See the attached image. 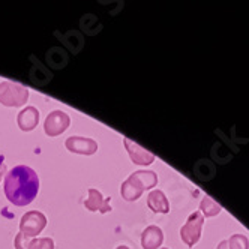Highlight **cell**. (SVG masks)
I'll use <instances>...</instances> for the list:
<instances>
[{"instance_id":"6da1fadb","label":"cell","mask_w":249,"mask_h":249,"mask_svg":"<svg viewBox=\"0 0 249 249\" xmlns=\"http://www.w3.org/2000/svg\"><path fill=\"white\" fill-rule=\"evenodd\" d=\"M3 189L9 203L15 206H27L36 198L39 192V177L33 168L17 165L6 173Z\"/></svg>"},{"instance_id":"7a4b0ae2","label":"cell","mask_w":249,"mask_h":249,"mask_svg":"<svg viewBox=\"0 0 249 249\" xmlns=\"http://www.w3.org/2000/svg\"><path fill=\"white\" fill-rule=\"evenodd\" d=\"M158 185V176L155 171L140 170L132 173L120 186V194L123 200L137 201L146 189H152Z\"/></svg>"},{"instance_id":"3957f363","label":"cell","mask_w":249,"mask_h":249,"mask_svg":"<svg viewBox=\"0 0 249 249\" xmlns=\"http://www.w3.org/2000/svg\"><path fill=\"white\" fill-rule=\"evenodd\" d=\"M29 99V89H26L20 83L3 81L0 83V104L5 107H18L26 105Z\"/></svg>"},{"instance_id":"277c9868","label":"cell","mask_w":249,"mask_h":249,"mask_svg":"<svg viewBox=\"0 0 249 249\" xmlns=\"http://www.w3.org/2000/svg\"><path fill=\"white\" fill-rule=\"evenodd\" d=\"M47 225V216L42 212L30 210L24 213L20 221V233H23L27 237H36Z\"/></svg>"},{"instance_id":"5b68a950","label":"cell","mask_w":249,"mask_h":249,"mask_svg":"<svg viewBox=\"0 0 249 249\" xmlns=\"http://www.w3.org/2000/svg\"><path fill=\"white\" fill-rule=\"evenodd\" d=\"M203 224H204V216L200 212L191 213L186 224L180 228V237L185 242V245H188L191 248L194 245H197V242L201 237Z\"/></svg>"},{"instance_id":"8992f818","label":"cell","mask_w":249,"mask_h":249,"mask_svg":"<svg viewBox=\"0 0 249 249\" xmlns=\"http://www.w3.org/2000/svg\"><path fill=\"white\" fill-rule=\"evenodd\" d=\"M69 124L71 117L62 110H54L47 116L44 123V131L48 137H59L69 128Z\"/></svg>"},{"instance_id":"52a82bcc","label":"cell","mask_w":249,"mask_h":249,"mask_svg":"<svg viewBox=\"0 0 249 249\" xmlns=\"http://www.w3.org/2000/svg\"><path fill=\"white\" fill-rule=\"evenodd\" d=\"M65 146L71 153L77 155H86L90 156L98 152V143L93 138H86V137H69L65 141Z\"/></svg>"},{"instance_id":"ba28073f","label":"cell","mask_w":249,"mask_h":249,"mask_svg":"<svg viewBox=\"0 0 249 249\" xmlns=\"http://www.w3.org/2000/svg\"><path fill=\"white\" fill-rule=\"evenodd\" d=\"M123 144L126 147L131 161L137 165H150L155 161V155L146 149H143L141 146H138L134 141H131L129 138H123Z\"/></svg>"},{"instance_id":"9c48e42d","label":"cell","mask_w":249,"mask_h":249,"mask_svg":"<svg viewBox=\"0 0 249 249\" xmlns=\"http://www.w3.org/2000/svg\"><path fill=\"white\" fill-rule=\"evenodd\" d=\"M110 200V197H104L98 189L90 188L87 192V198L84 200V207L90 212H99L104 215V213L111 212Z\"/></svg>"},{"instance_id":"30bf717a","label":"cell","mask_w":249,"mask_h":249,"mask_svg":"<svg viewBox=\"0 0 249 249\" xmlns=\"http://www.w3.org/2000/svg\"><path fill=\"white\" fill-rule=\"evenodd\" d=\"M38 122H39V111L35 107H26L17 116V123H18L20 129L24 132L33 131L38 126Z\"/></svg>"},{"instance_id":"8fae6325","label":"cell","mask_w":249,"mask_h":249,"mask_svg":"<svg viewBox=\"0 0 249 249\" xmlns=\"http://www.w3.org/2000/svg\"><path fill=\"white\" fill-rule=\"evenodd\" d=\"M164 242V233L158 225H149L141 234L143 249H158Z\"/></svg>"},{"instance_id":"7c38bea8","label":"cell","mask_w":249,"mask_h":249,"mask_svg":"<svg viewBox=\"0 0 249 249\" xmlns=\"http://www.w3.org/2000/svg\"><path fill=\"white\" fill-rule=\"evenodd\" d=\"M147 206L155 213H164V215H165V213L170 212L168 198L165 197V194L162 191H159V189H155L147 195Z\"/></svg>"},{"instance_id":"4fadbf2b","label":"cell","mask_w":249,"mask_h":249,"mask_svg":"<svg viewBox=\"0 0 249 249\" xmlns=\"http://www.w3.org/2000/svg\"><path fill=\"white\" fill-rule=\"evenodd\" d=\"M221 210H222V207L215 200H212L210 197H204L200 203V213L206 218H213V216L219 215Z\"/></svg>"},{"instance_id":"5bb4252c","label":"cell","mask_w":249,"mask_h":249,"mask_svg":"<svg viewBox=\"0 0 249 249\" xmlns=\"http://www.w3.org/2000/svg\"><path fill=\"white\" fill-rule=\"evenodd\" d=\"M227 242L228 249H249V240L243 234H233Z\"/></svg>"},{"instance_id":"9a60e30c","label":"cell","mask_w":249,"mask_h":249,"mask_svg":"<svg viewBox=\"0 0 249 249\" xmlns=\"http://www.w3.org/2000/svg\"><path fill=\"white\" fill-rule=\"evenodd\" d=\"M30 249H54V240L51 237H41L32 240Z\"/></svg>"},{"instance_id":"2e32d148","label":"cell","mask_w":249,"mask_h":249,"mask_svg":"<svg viewBox=\"0 0 249 249\" xmlns=\"http://www.w3.org/2000/svg\"><path fill=\"white\" fill-rule=\"evenodd\" d=\"M30 245H32V239L24 236L23 233H18L15 236V240H14L15 249H30Z\"/></svg>"},{"instance_id":"e0dca14e","label":"cell","mask_w":249,"mask_h":249,"mask_svg":"<svg viewBox=\"0 0 249 249\" xmlns=\"http://www.w3.org/2000/svg\"><path fill=\"white\" fill-rule=\"evenodd\" d=\"M5 173H6V165H5V162L0 161V180H2V177L5 176Z\"/></svg>"},{"instance_id":"ac0fdd59","label":"cell","mask_w":249,"mask_h":249,"mask_svg":"<svg viewBox=\"0 0 249 249\" xmlns=\"http://www.w3.org/2000/svg\"><path fill=\"white\" fill-rule=\"evenodd\" d=\"M216 249H228V242H227V240H222V242L218 245Z\"/></svg>"},{"instance_id":"d6986e66","label":"cell","mask_w":249,"mask_h":249,"mask_svg":"<svg viewBox=\"0 0 249 249\" xmlns=\"http://www.w3.org/2000/svg\"><path fill=\"white\" fill-rule=\"evenodd\" d=\"M116 249H131V248H128V246H124V245H122V246H117Z\"/></svg>"},{"instance_id":"ffe728a7","label":"cell","mask_w":249,"mask_h":249,"mask_svg":"<svg viewBox=\"0 0 249 249\" xmlns=\"http://www.w3.org/2000/svg\"><path fill=\"white\" fill-rule=\"evenodd\" d=\"M161 249H168V248H161Z\"/></svg>"}]
</instances>
